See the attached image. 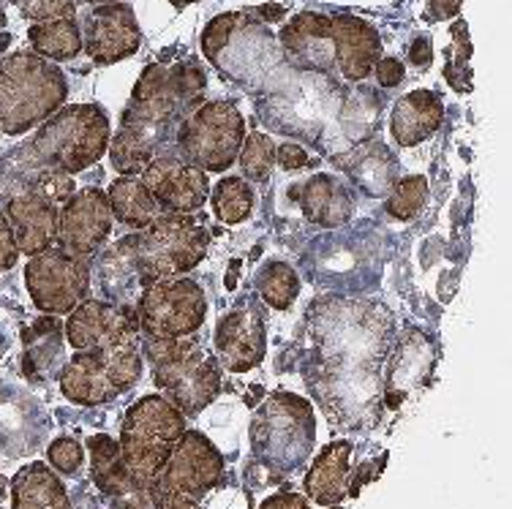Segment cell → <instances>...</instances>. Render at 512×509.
<instances>
[{
	"label": "cell",
	"mask_w": 512,
	"mask_h": 509,
	"mask_svg": "<svg viewBox=\"0 0 512 509\" xmlns=\"http://www.w3.org/2000/svg\"><path fill=\"white\" fill-rule=\"evenodd\" d=\"M153 382L186 417H197L221 392V363L197 333L172 341H142Z\"/></svg>",
	"instance_id": "277c9868"
},
{
	"label": "cell",
	"mask_w": 512,
	"mask_h": 509,
	"mask_svg": "<svg viewBox=\"0 0 512 509\" xmlns=\"http://www.w3.org/2000/svg\"><path fill=\"white\" fill-rule=\"evenodd\" d=\"M224 477V458L213 441L199 431H186L175 450L148 485V499L153 507L169 501H202Z\"/></svg>",
	"instance_id": "8fae6325"
},
{
	"label": "cell",
	"mask_w": 512,
	"mask_h": 509,
	"mask_svg": "<svg viewBox=\"0 0 512 509\" xmlns=\"http://www.w3.org/2000/svg\"><path fill=\"white\" fill-rule=\"evenodd\" d=\"M17 259H20V248H17V240H14V232H11L9 218L0 210V273L11 270L17 265Z\"/></svg>",
	"instance_id": "74e56055"
},
{
	"label": "cell",
	"mask_w": 512,
	"mask_h": 509,
	"mask_svg": "<svg viewBox=\"0 0 512 509\" xmlns=\"http://www.w3.org/2000/svg\"><path fill=\"white\" fill-rule=\"evenodd\" d=\"M246 139V120L232 101H202L178 126V156L202 172H227Z\"/></svg>",
	"instance_id": "9c48e42d"
},
{
	"label": "cell",
	"mask_w": 512,
	"mask_h": 509,
	"mask_svg": "<svg viewBox=\"0 0 512 509\" xmlns=\"http://www.w3.org/2000/svg\"><path fill=\"white\" fill-rule=\"evenodd\" d=\"M259 509H311L308 501L297 493H278V496H270V499L262 501Z\"/></svg>",
	"instance_id": "60d3db41"
},
{
	"label": "cell",
	"mask_w": 512,
	"mask_h": 509,
	"mask_svg": "<svg viewBox=\"0 0 512 509\" xmlns=\"http://www.w3.org/2000/svg\"><path fill=\"white\" fill-rule=\"evenodd\" d=\"M240 22H243V14H221L207 25L205 33H202V52H205L207 60L216 63L221 58V52L227 49L229 39H232V33Z\"/></svg>",
	"instance_id": "e575fe53"
},
{
	"label": "cell",
	"mask_w": 512,
	"mask_h": 509,
	"mask_svg": "<svg viewBox=\"0 0 512 509\" xmlns=\"http://www.w3.org/2000/svg\"><path fill=\"white\" fill-rule=\"evenodd\" d=\"M85 3H93V6H101V3H118V0H85Z\"/></svg>",
	"instance_id": "7dc6e473"
},
{
	"label": "cell",
	"mask_w": 512,
	"mask_h": 509,
	"mask_svg": "<svg viewBox=\"0 0 512 509\" xmlns=\"http://www.w3.org/2000/svg\"><path fill=\"white\" fill-rule=\"evenodd\" d=\"M11 509H71V504L50 466L28 463L11 480Z\"/></svg>",
	"instance_id": "484cf974"
},
{
	"label": "cell",
	"mask_w": 512,
	"mask_h": 509,
	"mask_svg": "<svg viewBox=\"0 0 512 509\" xmlns=\"http://www.w3.org/2000/svg\"><path fill=\"white\" fill-rule=\"evenodd\" d=\"M276 161L284 172H297V169L311 167V158H308V153L303 150V145H297V142H284V145H278Z\"/></svg>",
	"instance_id": "ab89813d"
},
{
	"label": "cell",
	"mask_w": 512,
	"mask_h": 509,
	"mask_svg": "<svg viewBox=\"0 0 512 509\" xmlns=\"http://www.w3.org/2000/svg\"><path fill=\"white\" fill-rule=\"evenodd\" d=\"M461 11V0H428V17L431 20H450Z\"/></svg>",
	"instance_id": "7bdbcfd3"
},
{
	"label": "cell",
	"mask_w": 512,
	"mask_h": 509,
	"mask_svg": "<svg viewBox=\"0 0 512 509\" xmlns=\"http://www.w3.org/2000/svg\"><path fill=\"white\" fill-rule=\"evenodd\" d=\"M175 9H186V6H191V3H199V0H169Z\"/></svg>",
	"instance_id": "bcb514c9"
},
{
	"label": "cell",
	"mask_w": 512,
	"mask_h": 509,
	"mask_svg": "<svg viewBox=\"0 0 512 509\" xmlns=\"http://www.w3.org/2000/svg\"><path fill=\"white\" fill-rule=\"evenodd\" d=\"M66 341L74 349H93L107 343L142 341L137 311L109 300L88 297L66 319Z\"/></svg>",
	"instance_id": "2e32d148"
},
{
	"label": "cell",
	"mask_w": 512,
	"mask_h": 509,
	"mask_svg": "<svg viewBox=\"0 0 512 509\" xmlns=\"http://www.w3.org/2000/svg\"><path fill=\"white\" fill-rule=\"evenodd\" d=\"M409 60H412L414 66H431V60H434V44L428 36H420V39L412 41V49H409Z\"/></svg>",
	"instance_id": "b9f144b4"
},
{
	"label": "cell",
	"mask_w": 512,
	"mask_h": 509,
	"mask_svg": "<svg viewBox=\"0 0 512 509\" xmlns=\"http://www.w3.org/2000/svg\"><path fill=\"white\" fill-rule=\"evenodd\" d=\"M142 376V341L79 349L60 371V392L79 406H101L131 390Z\"/></svg>",
	"instance_id": "52a82bcc"
},
{
	"label": "cell",
	"mask_w": 512,
	"mask_h": 509,
	"mask_svg": "<svg viewBox=\"0 0 512 509\" xmlns=\"http://www.w3.org/2000/svg\"><path fill=\"white\" fill-rule=\"evenodd\" d=\"M335 47V71L346 82H363L382 58V36L371 22L352 14H330Z\"/></svg>",
	"instance_id": "d6986e66"
},
{
	"label": "cell",
	"mask_w": 512,
	"mask_h": 509,
	"mask_svg": "<svg viewBox=\"0 0 512 509\" xmlns=\"http://www.w3.org/2000/svg\"><path fill=\"white\" fill-rule=\"evenodd\" d=\"M292 196L303 207L306 221L322 229L344 226L355 216V196L333 175H314L300 191H292Z\"/></svg>",
	"instance_id": "603a6c76"
},
{
	"label": "cell",
	"mask_w": 512,
	"mask_h": 509,
	"mask_svg": "<svg viewBox=\"0 0 512 509\" xmlns=\"http://www.w3.org/2000/svg\"><path fill=\"white\" fill-rule=\"evenodd\" d=\"M237 161H240V169H243L246 180L262 183L276 167V142L267 134H248L243 139V145H240Z\"/></svg>",
	"instance_id": "1f68e13d"
},
{
	"label": "cell",
	"mask_w": 512,
	"mask_h": 509,
	"mask_svg": "<svg viewBox=\"0 0 512 509\" xmlns=\"http://www.w3.org/2000/svg\"><path fill=\"white\" fill-rule=\"evenodd\" d=\"M183 433L186 414L164 395H145L128 409L118 447L128 477L137 488L148 490Z\"/></svg>",
	"instance_id": "8992f818"
},
{
	"label": "cell",
	"mask_w": 512,
	"mask_h": 509,
	"mask_svg": "<svg viewBox=\"0 0 512 509\" xmlns=\"http://www.w3.org/2000/svg\"><path fill=\"white\" fill-rule=\"evenodd\" d=\"M205 88V69L197 60H180L172 66L153 63L142 71L120 115L118 134L109 137L107 153L115 172L139 177L153 158L161 156L172 128L202 104Z\"/></svg>",
	"instance_id": "6da1fadb"
},
{
	"label": "cell",
	"mask_w": 512,
	"mask_h": 509,
	"mask_svg": "<svg viewBox=\"0 0 512 509\" xmlns=\"http://www.w3.org/2000/svg\"><path fill=\"white\" fill-rule=\"evenodd\" d=\"M142 47V30L134 17V9L123 0L101 3L85 17L82 49L96 66H112L137 55Z\"/></svg>",
	"instance_id": "5bb4252c"
},
{
	"label": "cell",
	"mask_w": 512,
	"mask_h": 509,
	"mask_svg": "<svg viewBox=\"0 0 512 509\" xmlns=\"http://www.w3.org/2000/svg\"><path fill=\"white\" fill-rule=\"evenodd\" d=\"M112 232V210L101 188H77L58 210V240L55 243L74 256L90 259L99 254Z\"/></svg>",
	"instance_id": "4fadbf2b"
},
{
	"label": "cell",
	"mask_w": 512,
	"mask_h": 509,
	"mask_svg": "<svg viewBox=\"0 0 512 509\" xmlns=\"http://www.w3.org/2000/svg\"><path fill=\"white\" fill-rule=\"evenodd\" d=\"M20 9L33 22L74 20L77 17V0H22Z\"/></svg>",
	"instance_id": "d590c367"
},
{
	"label": "cell",
	"mask_w": 512,
	"mask_h": 509,
	"mask_svg": "<svg viewBox=\"0 0 512 509\" xmlns=\"http://www.w3.org/2000/svg\"><path fill=\"white\" fill-rule=\"evenodd\" d=\"M47 458L60 474H77L82 461H85V450H82V444L74 439H55L50 444V450H47Z\"/></svg>",
	"instance_id": "8d00e7d4"
},
{
	"label": "cell",
	"mask_w": 512,
	"mask_h": 509,
	"mask_svg": "<svg viewBox=\"0 0 512 509\" xmlns=\"http://www.w3.org/2000/svg\"><path fill=\"white\" fill-rule=\"evenodd\" d=\"M210 229L191 213H158L145 229L128 235L139 286L188 275L205 259Z\"/></svg>",
	"instance_id": "5b68a950"
},
{
	"label": "cell",
	"mask_w": 512,
	"mask_h": 509,
	"mask_svg": "<svg viewBox=\"0 0 512 509\" xmlns=\"http://www.w3.org/2000/svg\"><path fill=\"white\" fill-rule=\"evenodd\" d=\"M9 3H17V6H20V3H22V0H9Z\"/></svg>",
	"instance_id": "c3c4849f"
},
{
	"label": "cell",
	"mask_w": 512,
	"mask_h": 509,
	"mask_svg": "<svg viewBox=\"0 0 512 509\" xmlns=\"http://www.w3.org/2000/svg\"><path fill=\"white\" fill-rule=\"evenodd\" d=\"M352 461V444L349 441H330L319 452L311 471L306 474V493L316 504L333 507L346 496V477Z\"/></svg>",
	"instance_id": "cb8c5ba5"
},
{
	"label": "cell",
	"mask_w": 512,
	"mask_h": 509,
	"mask_svg": "<svg viewBox=\"0 0 512 509\" xmlns=\"http://www.w3.org/2000/svg\"><path fill=\"white\" fill-rule=\"evenodd\" d=\"M374 74H376V82H379L384 90L398 88L406 77V66L398 58H384L382 55V58L374 63Z\"/></svg>",
	"instance_id": "f35d334b"
},
{
	"label": "cell",
	"mask_w": 512,
	"mask_h": 509,
	"mask_svg": "<svg viewBox=\"0 0 512 509\" xmlns=\"http://www.w3.org/2000/svg\"><path fill=\"white\" fill-rule=\"evenodd\" d=\"M338 169H344L346 175L355 180L357 186H363L371 196L387 194L395 183L398 164L390 156V150L382 145H357L344 156H335Z\"/></svg>",
	"instance_id": "d4e9b609"
},
{
	"label": "cell",
	"mask_w": 512,
	"mask_h": 509,
	"mask_svg": "<svg viewBox=\"0 0 512 509\" xmlns=\"http://www.w3.org/2000/svg\"><path fill=\"white\" fill-rule=\"evenodd\" d=\"M17 191H30L33 196L50 202L52 207H60L74 191H77V183H74V175L63 172V169H39V172H33ZM17 191H14V194H17Z\"/></svg>",
	"instance_id": "d6a6232c"
},
{
	"label": "cell",
	"mask_w": 512,
	"mask_h": 509,
	"mask_svg": "<svg viewBox=\"0 0 512 509\" xmlns=\"http://www.w3.org/2000/svg\"><path fill=\"white\" fill-rule=\"evenodd\" d=\"M237 262H235V267H229V275H227V289H235L237 286Z\"/></svg>",
	"instance_id": "f6af8a7d"
},
{
	"label": "cell",
	"mask_w": 512,
	"mask_h": 509,
	"mask_svg": "<svg viewBox=\"0 0 512 509\" xmlns=\"http://www.w3.org/2000/svg\"><path fill=\"white\" fill-rule=\"evenodd\" d=\"M6 218L20 254L36 256L58 240V207L30 191H17L6 199Z\"/></svg>",
	"instance_id": "44dd1931"
},
{
	"label": "cell",
	"mask_w": 512,
	"mask_h": 509,
	"mask_svg": "<svg viewBox=\"0 0 512 509\" xmlns=\"http://www.w3.org/2000/svg\"><path fill=\"white\" fill-rule=\"evenodd\" d=\"M90 450V474L96 488L112 501L115 509H148L150 499L148 490H142L134 485V480L128 477L123 458H120L118 441L109 439V436H90L88 439Z\"/></svg>",
	"instance_id": "ffe728a7"
},
{
	"label": "cell",
	"mask_w": 512,
	"mask_h": 509,
	"mask_svg": "<svg viewBox=\"0 0 512 509\" xmlns=\"http://www.w3.org/2000/svg\"><path fill=\"white\" fill-rule=\"evenodd\" d=\"M455 52H447V66H444V77L453 85V90L466 93L472 90V71H469V58H472V44L466 36V22H455Z\"/></svg>",
	"instance_id": "836d02e7"
},
{
	"label": "cell",
	"mask_w": 512,
	"mask_h": 509,
	"mask_svg": "<svg viewBox=\"0 0 512 509\" xmlns=\"http://www.w3.org/2000/svg\"><path fill=\"white\" fill-rule=\"evenodd\" d=\"M109 210L112 218H118L120 224L128 229H145L153 218L161 213V207L150 194V188L139 177H118L107 191Z\"/></svg>",
	"instance_id": "4316f807"
},
{
	"label": "cell",
	"mask_w": 512,
	"mask_h": 509,
	"mask_svg": "<svg viewBox=\"0 0 512 509\" xmlns=\"http://www.w3.org/2000/svg\"><path fill=\"white\" fill-rule=\"evenodd\" d=\"M69 98L66 74L36 52H11L0 60V131L22 137L52 118Z\"/></svg>",
	"instance_id": "3957f363"
},
{
	"label": "cell",
	"mask_w": 512,
	"mask_h": 509,
	"mask_svg": "<svg viewBox=\"0 0 512 509\" xmlns=\"http://www.w3.org/2000/svg\"><path fill=\"white\" fill-rule=\"evenodd\" d=\"M210 205L221 224H243L254 213V188L243 177H221L213 186Z\"/></svg>",
	"instance_id": "f1b7e54d"
},
{
	"label": "cell",
	"mask_w": 512,
	"mask_h": 509,
	"mask_svg": "<svg viewBox=\"0 0 512 509\" xmlns=\"http://www.w3.org/2000/svg\"><path fill=\"white\" fill-rule=\"evenodd\" d=\"M256 292L270 308L286 311L300 294V278L286 262H267L256 275Z\"/></svg>",
	"instance_id": "f546056e"
},
{
	"label": "cell",
	"mask_w": 512,
	"mask_h": 509,
	"mask_svg": "<svg viewBox=\"0 0 512 509\" xmlns=\"http://www.w3.org/2000/svg\"><path fill=\"white\" fill-rule=\"evenodd\" d=\"M444 123V104L434 90H412L395 101L390 134L401 147H414L431 139Z\"/></svg>",
	"instance_id": "7402d4cb"
},
{
	"label": "cell",
	"mask_w": 512,
	"mask_h": 509,
	"mask_svg": "<svg viewBox=\"0 0 512 509\" xmlns=\"http://www.w3.org/2000/svg\"><path fill=\"white\" fill-rule=\"evenodd\" d=\"M112 126L101 104L60 107L36 128L25 145L14 147L0 161V191H17L39 169H63L69 175L99 164L107 153ZM9 194V196H11Z\"/></svg>",
	"instance_id": "7a4b0ae2"
},
{
	"label": "cell",
	"mask_w": 512,
	"mask_h": 509,
	"mask_svg": "<svg viewBox=\"0 0 512 509\" xmlns=\"http://www.w3.org/2000/svg\"><path fill=\"white\" fill-rule=\"evenodd\" d=\"M25 286L41 314L66 316L90 297L88 259L50 245L47 251L30 256L25 265Z\"/></svg>",
	"instance_id": "7c38bea8"
},
{
	"label": "cell",
	"mask_w": 512,
	"mask_h": 509,
	"mask_svg": "<svg viewBox=\"0 0 512 509\" xmlns=\"http://www.w3.org/2000/svg\"><path fill=\"white\" fill-rule=\"evenodd\" d=\"M281 47L292 66L319 74H335V47L330 14L303 11L281 30Z\"/></svg>",
	"instance_id": "ac0fdd59"
},
{
	"label": "cell",
	"mask_w": 512,
	"mask_h": 509,
	"mask_svg": "<svg viewBox=\"0 0 512 509\" xmlns=\"http://www.w3.org/2000/svg\"><path fill=\"white\" fill-rule=\"evenodd\" d=\"M213 346H216V360L227 371L248 373L265 360L267 352L262 316L251 308H235V311L224 314L216 324Z\"/></svg>",
	"instance_id": "e0dca14e"
},
{
	"label": "cell",
	"mask_w": 512,
	"mask_h": 509,
	"mask_svg": "<svg viewBox=\"0 0 512 509\" xmlns=\"http://www.w3.org/2000/svg\"><path fill=\"white\" fill-rule=\"evenodd\" d=\"M314 444V409L292 392H276L251 422V447L270 469H295Z\"/></svg>",
	"instance_id": "ba28073f"
},
{
	"label": "cell",
	"mask_w": 512,
	"mask_h": 509,
	"mask_svg": "<svg viewBox=\"0 0 512 509\" xmlns=\"http://www.w3.org/2000/svg\"><path fill=\"white\" fill-rule=\"evenodd\" d=\"M139 180L150 188V194L167 213H194L210 196V180L194 164H188L178 153H161L139 172Z\"/></svg>",
	"instance_id": "9a60e30c"
},
{
	"label": "cell",
	"mask_w": 512,
	"mask_h": 509,
	"mask_svg": "<svg viewBox=\"0 0 512 509\" xmlns=\"http://www.w3.org/2000/svg\"><path fill=\"white\" fill-rule=\"evenodd\" d=\"M384 210L398 221H412L423 213L425 199H428V177L409 175L404 180H395L393 188L387 191Z\"/></svg>",
	"instance_id": "4dcf8cb0"
},
{
	"label": "cell",
	"mask_w": 512,
	"mask_h": 509,
	"mask_svg": "<svg viewBox=\"0 0 512 509\" xmlns=\"http://www.w3.org/2000/svg\"><path fill=\"white\" fill-rule=\"evenodd\" d=\"M259 14H262L267 22H276L284 17V9H281V6H262V9H259Z\"/></svg>",
	"instance_id": "ee69618b"
},
{
	"label": "cell",
	"mask_w": 512,
	"mask_h": 509,
	"mask_svg": "<svg viewBox=\"0 0 512 509\" xmlns=\"http://www.w3.org/2000/svg\"><path fill=\"white\" fill-rule=\"evenodd\" d=\"M134 311L139 333L148 341H172L199 333L207 316V297L194 278L175 275L142 286Z\"/></svg>",
	"instance_id": "30bf717a"
},
{
	"label": "cell",
	"mask_w": 512,
	"mask_h": 509,
	"mask_svg": "<svg viewBox=\"0 0 512 509\" xmlns=\"http://www.w3.org/2000/svg\"><path fill=\"white\" fill-rule=\"evenodd\" d=\"M28 39L33 52L52 63H66L82 52V30H79L77 20L33 22Z\"/></svg>",
	"instance_id": "83f0119b"
}]
</instances>
